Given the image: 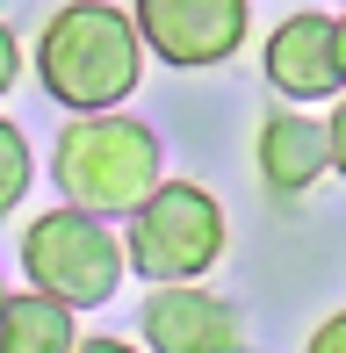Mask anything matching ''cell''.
<instances>
[{
    "mask_svg": "<svg viewBox=\"0 0 346 353\" xmlns=\"http://www.w3.org/2000/svg\"><path fill=\"white\" fill-rule=\"evenodd\" d=\"M152 353H238L245 325L224 296H210L202 281H152V303L137 317Z\"/></svg>",
    "mask_w": 346,
    "mask_h": 353,
    "instance_id": "6",
    "label": "cell"
},
{
    "mask_svg": "<svg viewBox=\"0 0 346 353\" xmlns=\"http://www.w3.org/2000/svg\"><path fill=\"white\" fill-rule=\"evenodd\" d=\"M145 72V37H137V14L108 8V0H72L43 22L37 37V79L51 101H65L72 116L87 108H116L137 94Z\"/></svg>",
    "mask_w": 346,
    "mask_h": 353,
    "instance_id": "1",
    "label": "cell"
},
{
    "mask_svg": "<svg viewBox=\"0 0 346 353\" xmlns=\"http://www.w3.org/2000/svg\"><path fill=\"white\" fill-rule=\"evenodd\" d=\"M267 87L289 101H325L346 87V58H339V22L332 14H289L267 37Z\"/></svg>",
    "mask_w": 346,
    "mask_h": 353,
    "instance_id": "7",
    "label": "cell"
},
{
    "mask_svg": "<svg viewBox=\"0 0 346 353\" xmlns=\"http://www.w3.org/2000/svg\"><path fill=\"white\" fill-rule=\"evenodd\" d=\"M310 353H346V310H339V317H325V325L310 332Z\"/></svg>",
    "mask_w": 346,
    "mask_h": 353,
    "instance_id": "11",
    "label": "cell"
},
{
    "mask_svg": "<svg viewBox=\"0 0 346 353\" xmlns=\"http://www.w3.org/2000/svg\"><path fill=\"white\" fill-rule=\"evenodd\" d=\"M325 130H332V173H346V101L325 116Z\"/></svg>",
    "mask_w": 346,
    "mask_h": 353,
    "instance_id": "13",
    "label": "cell"
},
{
    "mask_svg": "<svg viewBox=\"0 0 346 353\" xmlns=\"http://www.w3.org/2000/svg\"><path fill=\"white\" fill-rule=\"evenodd\" d=\"M0 296H8V288H0Z\"/></svg>",
    "mask_w": 346,
    "mask_h": 353,
    "instance_id": "15",
    "label": "cell"
},
{
    "mask_svg": "<svg viewBox=\"0 0 346 353\" xmlns=\"http://www.w3.org/2000/svg\"><path fill=\"white\" fill-rule=\"evenodd\" d=\"M51 173H58V195L65 202L101 210V216H130L159 188V137L137 116H123V108H87L58 137Z\"/></svg>",
    "mask_w": 346,
    "mask_h": 353,
    "instance_id": "2",
    "label": "cell"
},
{
    "mask_svg": "<svg viewBox=\"0 0 346 353\" xmlns=\"http://www.w3.org/2000/svg\"><path fill=\"white\" fill-rule=\"evenodd\" d=\"M72 346V303L51 288L0 296V353H65Z\"/></svg>",
    "mask_w": 346,
    "mask_h": 353,
    "instance_id": "9",
    "label": "cell"
},
{
    "mask_svg": "<svg viewBox=\"0 0 346 353\" xmlns=\"http://www.w3.org/2000/svg\"><path fill=\"white\" fill-rule=\"evenodd\" d=\"M332 173V130L318 116H296V108H274L260 123V181L274 195H310V188Z\"/></svg>",
    "mask_w": 346,
    "mask_h": 353,
    "instance_id": "8",
    "label": "cell"
},
{
    "mask_svg": "<svg viewBox=\"0 0 346 353\" xmlns=\"http://www.w3.org/2000/svg\"><path fill=\"white\" fill-rule=\"evenodd\" d=\"M14 72H22V51H14V37H8V22H0V101H8V87H14Z\"/></svg>",
    "mask_w": 346,
    "mask_h": 353,
    "instance_id": "12",
    "label": "cell"
},
{
    "mask_svg": "<svg viewBox=\"0 0 346 353\" xmlns=\"http://www.w3.org/2000/svg\"><path fill=\"white\" fill-rule=\"evenodd\" d=\"M224 238H231V223H224V202H216L210 188L159 181L130 210L123 245H130V274H145V281H195V274H210V267L224 260Z\"/></svg>",
    "mask_w": 346,
    "mask_h": 353,
    "instance_id": "3",
    "label": "cell"
},
{
    "mask_svg": "<svg viewBox=\"0 0 346 353\" xmlns=\"http://www.w3.org/2000/svg\"><path fill=\"white\" fill-rule=\"evenodd\" d=\"M29 173H37V159H29V137L14 130L8 116H0V216H8L14 202L29 195Z\"/></svg>",
    "mask_w": 346,
    "mask_h": 353,
    "instance_id": "10",
    "label": "cell"
},
{
    "mask_svg": "<svg viewBox=\"0 0 346 353\" xmlns=\"http://www.w3.org/2000/svg\"><path fill=\"white\" fill-rule=\"evenodd\" d=\"M130 14H137L145 51H159L181 72L224 65L253 29V0H137Z\"/></svg>",
    "mask_w": 346,
    "mask_h": 353,
    "instance_id": "5",
    "label": "cell"
},
{
    "mask_svg": "<svg viewBox=\"0 0 346 353\" xmlns=\"http://www.w3.org/2000/svg\"><path fill=\"white\" fill-rule=\"evenodd\" d=\"M22 274L37 288H51V296H65L72 310H101L116 296V281L130 274V245H116L101 210L65 202V210L37 216L22 231Z\"/></svg>",
    "mask_w": 346,
    "mask_h": 353,
    "instance_id": "4",
    "label": "cell"
},
{
    "mask_svg": "<svg viewBox=\"0 0 346 353\" xmlns=\"http://www.w3.org/2000/svg\"><path fill=\"white\" fill-rule=\"evenodd\" d=\"M339 58H346V22H339Z\"/></svg>",
    "mask_w": 346,
    "mask_h": 353,
    "instance_id": "14",
    "label": "cell"
}]
</instances>
